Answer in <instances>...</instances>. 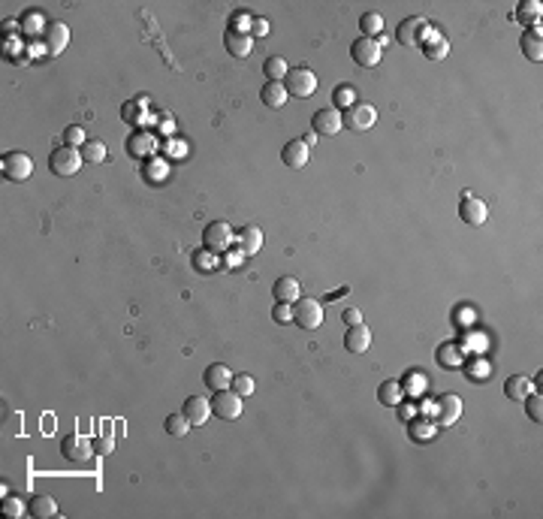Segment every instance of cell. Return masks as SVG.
<instances>
[{
  "mask_svg": "<svg viewBox=\"0 0 543 519\" xmlns=\"http://www.w3.org/2000/svg\"><path fill=\"white\" fill-rule=\"evenodd\" d=\"M293 323L299 326V330H320V323H323V305L317 302V299L311 296H299L296 299V308H293Z\"/></svg>",
  "mask_w": 543,
  "mask_h": 519,
  "instance_id": "cell-1",
  "label": "cell"
},
{
  "mask_svg": "<svg viewBox=\"0 0 543 519\" xmlns=\"http://www.w3.org/2000/svg\"><path fill=\"white\" fill-rule=\"evenodd\" d=\"M81 151L79 148H70V145H61V148H54L52 151V157H49V169L54 172V176H61V178H70V176H76L79 166H81Z\"/></svg>",
  "mask_w": 543,
  "mask_h": 519,
  "instance_id": "cell-2",
  "label": "cell"
},
{
  "mask_svg": "<svg viewBox=\"0 0 543 519\" xmlns=\"http://www.w3.org/2000/svg\"><path fill=\"white\" fill-rule=\"evenodd\" d=\"M284 91H287V97H311L314 91H317V76L308 67H293V70H287V76H284Z\"/></svg>",
  "mask_w": 543,
  "mask_h": 519,
  "instance_id": "cell-3",
  "label": "cell"
},
{
  "mask_svg": "<svg viewBox=\"0 0 543 519\" xmlns=\"http://www.w3.org/2000/svg\"><path fill=\"white\" fill-rule=\"evenodd\" d=\"M375 121H377V112H375V106H368V103H350L341 112V124L347 127V130H356V133L368 130Z\"/></svg>",
  "mask_w": 543,
  "mask_h": 519,
  "instance_id": "cell-4",
  "label": "cell"
},
{
  "mask_svg": "<svg viewBox=\"0 0 543 519\" xmlns=\"http://www.w3.org/2000/svg\"><path fill=\"white\" fill-rule=\"evenodd\" d=\"M212 414L221 417V420H239L242 417V396L233 393L230 387L217 389L214 398H212Z\"/></svg>",
  "mask_w": 543,
  "mask_h": 519,
  "instance_id": "cell-5",
  "label": "cell"
},
{
  "mask_svg": "<svg viewBox=\"0 0 543 519\" xmlns=\"http://www.w3.org/2000/svg\"><path fill=\"white\" fill-rule=\"evenodd\" d=\"M233 226L226 224V221H212V224H205V230H203V242H205V248L208 251H214V254H223L226 248L233 245Z\"/></svg>",
  "mask_w": 543,
  "mask_h": 519,
  "instance_id": "cell-6",
  "label": "cell"
},
{
  "mask_svg": "<svg viewBox=\"0 0 543 519\" xmlns=\"http://www.w3.org/2000/svg\"><path fill=\"white\" fill-rule=\"evenodd\" d=\"M0 163H3V178L9 181H27L33 176V160L24 151H9Z\"/></svg>",
  "mask_w": 543,
  "mask_h": 519,
  "instance_id": "cell-7",
  "label": "cell"
},
{
  "mask_svg": "<svg viewBox=\"0 0 543 519\" xmlns=\"http://www.w3.org/2000/svg\"><path fill=\"white\" fill-rule=\"evenodd\" d=\"M350 58H353V63L356 67H377L380 63V45H377V40H368V36H359L356 42L350 45Z\"/></svg>",
  "mask_w": 543,
  "mask_h": 519,
  "instance_id": "cell-8",
  "label": "cell"
},
{
  "mask_svg": "<svg viewBox=\"0 0 543 519\" xmlns=\"http://www.w3.org/2000/svg\"><path fill=\"white\" fill-rule=\"evenodd\" d=\"M459 217L465 224H471V226H480V224H486L489 208H486L483 199H477V196H471V194H462V199H459Z\"/></svg>",
  "mask_w": 543,
  "mask_h": 519,
  "instance_id": "cell-9",
  "label": "cell"
},
{
  "mask_svg": "<svg viewBox=\"0 0 543 519\" xmlns=\"http://www.w3.org/2000/svg\"><path fill=\"white\" fill-rule=\"evenodd\" d=\"M341 112H335V109H317L311 115V130L317 136H338L341 133Z\"/></svg>",
  "mask_w": 543,
  "mask_h": 519,
  "instance_id": "cell-10",
  "label": "cell"
},
{
  "mask_svg": "<svg viewBox=\"0 0 543 519\" xmlns=\"http://www.w3.org/2000/svg\"><path fill=\"white\" fill-rule=\"evenodd\" d=\"M67 40H70V31L67 24L61 22H49L42 27V42H45V54H61L67 49Z\"/></svg>",
  "mask_w": 543,
  "mask_h": 519,
  "instance_id": "cell-11",
  "label": "cell"
},
{
  "mask_svg": "<svg viewBox=\"0 0 543 519\" xmlns=\"http://www.w3.org/2000/svg\"><path fill=\"white\" fill-rule=\"evenodd\" d=\"M61 453L67 462H85L90 456V441L81 438V435H67L61 441Z\"/></svg>",
  "mask_w": 543,
  "mask_h": 519,
  "instance_id": "cell-12",
  "label": "cell"
},
{
  "mask_svg": "<svg viewBox=\"0 0 543 519\" xmlns=\"http://www.w3.org/2000/svg\"><path fill=\"white\" fill-rule=\"evenodd\" d=\"M344 348H347L350 353H365L371 348V330L365 323H356V326H350L347 332H344Z\"/></svg>",
  "mask_w": 543,
  "mask_h": 519,
  "instance_id": "cell-13",
  "label": "cell"
},
{
  "mask_svg": "<svg viewBox=\"0 0 543 519\" xmlns=\"http://www.w3.org/2000/svg\"><path fill=\"white\" fill-rule=\"evenodd\" d=\"M281 163L290 169H302L308 163V145L302 139H290L284 148H281Z\"/></svg>",
  "mask_w": 543,
  "mask_h": 519,
  "instance_id": "cell-14",
  "label": "cell"
},
{
  "mask_svg": "<svg viewBox=\"0 0 543 519\" xmlns=\"http://www.w3.org/2000/svg\"><path fill=\"white\" fill-rule=\"evenodd\" d=\"M181 414L187 417L190 426H203L208 420V414H212V402H205L203 396H190L184 408H181Z\"/></svg>",
  "mask_w": 543,
  "mask_h": 519,
  "instance_id": "cell-15",
  "label": "cell"
},
{
  "mask_svg": "<svg viewBox=\"0 0 543 519\" xmlns=\"http://www.w3.org/2000/svg\"><path fill=\"white\" fill-rule=\"evenodd\" d=\"M395 40L402 45H420L423 42V22L416 15L404 18V22H398L395 27Z\"/></svg>",
  "mask_w": 543,
  "mask_h": 519,
  "instance_id": "cell-16",
  "label": "cell"
},
{
  "mask_svg": "<svg viewBox=\"0 0 543 519\" xmlns=\"http://www.w3.org/2000/svg\"><path fill=\"white\" fill-rule=\"evenodd\" d=\"M223 42H226V52H230L233 58H248L251 49H253L251 33H244V31H230V27H226V33H223Z\"/></svg>",
  "mask_w": 543,
  "mask_h": 519,
  "instance_id": "cell-17",
  "label": "cell"
},
{
  "mask_svg": "<svg viewBox=\"0 0 543 519\" xmlns=\"http://www.w3.org/2000/svg\"><path fill=\"white\" fill-rule=\"evenodd\" d=\"M519 45H522V54L528 58L531 63H540L543 61V42H540V24L537 27H528V31L522 33V40H519Z\"/></svg>",
  "mask_w": 543,
  "mask_h": 519,
  "instance_id": "cell-18",
  "label": "cell"
},
{
  "mask_svg": "<svg viewBox=\"0 0 543 519\" xmlns=\"http://www.w3.org/2000/svg\"><path fill=\"white\" fill-rule=\"evenodd\" d=\"M540 15H543V3H540V0H522L510 18H513V22H519V24L537 27L540 24Z\"/></svg>",
  "mask_w": 543,
  "mask_h": 519,
  "instance_id": "cell-19",
  "label": "cell"
},
{
  "mask_svg": "<svg viewBox=\"0 0 543 519\" xmlns=\"http://www.w3.org/2000/svg\"><path fill=\"white\" fill-rule=\"evenodd\" d=\"M459 414H462V398L459 396L447 393V396L438 398V423L441 426H452L459 420Z\"/></svg>",
  "mask_w": 543,
  "mask_h": 519,
  "instance_id": "cell-20",
  "label": "cell"
},
{
  "mask_svg": "<svg viewBox=\"0 0 543 519\" xmlns=\"http://www.w3.org/2000/svg\"><path fill=\"white\" fill-rule=\"evenodd\" d=\"M235 242H239L242 254H248V257H253V254H257V251L262 248V233H260V226H253V224L242 226L239 235H235Z\"/></svg>",
  "mask_w": 543,
  "mask_h": 519,
  "instance_id": "cell-21",
  "label": "cell"
},
{
  "mask_svg": "<svg viewBox=\"0 0 543 519\" xmlns=\"http://www.w3.org/2000/svg\"><path fill=\"white\" fill-rule=\"evenodd\" d=\"M203 380H205V387L208 389H226L233 384V375H230V369L223 366V362H212V366L205 369V375H203Z\"/></svg>",
  "mask_w": 543,
  "mask_h": 519,
  "instance_id": "cell-22",
  "label": "cell"
},
{
  "mask_svg": "<svg viewBox=\"0 0 543 519\" xmlns=\"http://www.w3.org/2000/svg\"><path fill=\"white\" fill-rule=\"evenodd\" d=\"M299 290H302V284L293 278V275H284V278H278L275 281V287H272V293H275L278 302H296L299 299Z\"/></svg>",
  "mask_w": 543,
  "mask_h": 519,
  "instance_id": "cell-23",
  "label": "cell"
},
{
  "mask_svg": "<svg viewBox=\"0 0 543 519\" xmlns=\"http://www.w3.org/2000/svg\"><path fill=\"white\" fill-rule=\"evenodd\" d=\"M528 393H531V380L525 375H510L504 380V396L513 398V402H525Z\"/></svg>",
  "mask_w": 543,
  "mask_h": 519,
  "instance_id": "cell-24",
  "label": "cell"
},
{
  "mask_svg": "<svg viewBox=\"0 0 543 519\" xmlns=\"http://www.w3.org/2000/svg\"><path fill=\"white\" fill-rule=\"evenodd\" d=\"M260 100L266 103L269 109H281L287 103V91H284V82H266L260 91Z\"/></svg>",
  "mask_w": 543,
  "mask_h": 519,
  "instance_id": "cell-25",
  "label": "cell"
},
{
  "mask_svg": "<svg viewBox=\"0 0 543 519\" xmlns=\"http://www.w3.org/2000/svg\"><path fill=\"white\" fill-rule=\"evenodd\" d=\"M420 49H423V54L429 61H443L450 54V42H447V36H429V40H423L420 42Z\"/></svg>",
  "mask_w": 543,
  "mask_h": 519,
  "instance_id": "cell-26",
  "label": "cell"
},
{
  "mask_svg": "<svg viewBox=\"0 0 543 519\" xmlns=\"http://www.w3.org/2000/svg\"><path fill=\"white\" fill-rule=\"evenodd\" d=\"M377 402L384 408H398V402H402V384L398 380H384L377 387Z\"/></svg>",
  "mask_w": 543,
  "mask_h": 519,
  "instance_id": "cell-27",
  "label": "cell"
},
{
  "mask_svg": "<svg viewBox=\"0 0 543 519\" xmlns=\"http://www.w3.org/2000/svg\"><path fill=\"white\" fill-rule=\"evenodd\" d=\"M58 513V502H54L52 495H36L33 502H31V516H36V519H49V516H54Z\"/></svg>",
  "mask_w": 543,
  "mask_h": 519,
  "instance_id": "cell-28",
  "label": "cell"
},
{
  "mask_svg": "<svg viewBox=\"0 0 543 519\" xmlns=\"http://www.w3.org/2000/svg\"><path fill=\"white\" fill-rule=\"evenodd\" d=\"M287 70H290V67H287V61L281 58V54H272V58L262 61V72H266L269 82H281V79L287 76Z\"/></svg>",
  "mask_w": 543,
  "mask_h": 519,
  "instance_id": "cell-29",
  "label": "cell"
},
{
  "mask_svg": "<svg viewBox=\"0 0 543 519\" xmlns=\"http://www.w3.org/2000/svg\"><path fill=\"white\" fill-rule=\"evenodd\" d=\"M79 151H81V160H85V163H103L106 160V145H103V139H88Z\"/></svg>",
  "mask_w": 543,
  "mask_h": 519,
  "instance_id": "cell-30",
  "label": "cell"
},
{
  "mask_svg": "<svg viewBox=\"0 0 543 519\" xmlns=\"http://www.w3.org/2000/svg\"><path fill=\"white\" fill-rule=\"evenodd\" d=\"M163 429H166V435H172V438H184V435L190 432V423H187L184 414H169L166 423H163Z\"/></svg>",
  "mask_w": 543,
  "mask_h": 519,
  "instance_id": "cell-31",
  "label": "cell"
},
{
  "mask_svg": "<svg viewBox=\"0 0 543 519\" xmlns=\"http://www.w3.org/2000/svg\"><path fill=\"white\" fill-rule=\"evenodd\" d=\"M359 27H362V36L375 40V36L380 33V27H384V22H380V15H377V13H365V15L359 18Z\"/></svg>",
  "mask_w": 543,
  "mask_h": 519,
  "instance_id": "cell-32",
  "label": "cell"
},
{
  "mask_svg": "<svg viewBox=\"0 0 543 519\" xmlns=\"http://www.w3.org/2000/svg\"><path fill=\"white\" fill-rule=\"evenodd\" d=\"M230 389H233V393H239L242 398H248L253 393V378L251 375H233Z\"/></svg>",
  "mask_w": 543,
  "mask_h": 519,
  "instance_id": "cell-33",
  "label": "cell"
},
{
  "mask_svg": "<svg viewBox=\"0 0 543 519\" xmlns=\"http://www.w3.org/2000/svg\"><path fill=\"white\" fill-rule=\"evenodd\" d=\"M63 142H67L70 148H81V145L88 142V139H85V130H81L79 124H70L67 130H63Z\"/></svg>",
  "mask_w": 543,
  "mask_h": 519,
  "instance_id": "cell-34",
  "label": "cell"
},
{
  "mask_svg": "<svg viewBox=\"0 0 543 519\" xmlns=\"http://www.w3.org/2000/svg\"><path fill=\"white\" fill-rule=\"evenodd\" d=\"M456 344H443V348H438V362H443V366H450V369H456L462 366V359L456 357Z\"/></svg>",
  "mask_w": 543,
  "mask_h": 519,
  "instance_id": "cell-35",
  "label": "cell"
},
{
  "mask_svg": "<svg viewBox=\"0 0 543 519\" xmlns=\"http://www.w3.org/2000/svg\"><path fill=\"white\" fill-rule=\"evenodd\" d=\"M27 513V507H24V502H22V498H6V502H3V516H9V519H22Z\"/></svg>",
  "mask_w": 543,
  "mask_h": 519,
  "instance_id": "cell-36",
  "label": "cell"
},
{
  "mask_svg": "<svg viewBox=\"0 0 543 519\" xmlns=\"http://www.w3.org/2000/svg\"><path fill=\"white\" fill-rule=\"evenodd\" d=\"M525 411H528V417H531V420L534 423H540L543 420V408H540V393L537 396H525Z\"/></svg>",
  "mask_w": 543,
  "mask_h": 519,
  "instance_id": "cell-37",
  "label": "cell"
},
{
  "mask_svg": "<svg viewBox=\"0 0 543 519\" xmlns=\"http://www.w3.org/2000/svg\"><path fill=\"white\" fill-rule=\"evenodd\" d=\"M251 22H253V15H248V13H233V18H230V31H244L248 33V27H251Z\"/></svg>",
  "mask_w": 543,
  "mask_h": 519,
  "instance_id": "cell-38",
  "label": "cell"
},
{
  "mask_svg": "<svg viewBox=\"0 0 543 519\" xmlns=\"http://www.w3.org/2000/svg\"><path fill=\"white\" fill-rule=\"evenodd\" d=\"M332 100H335V106L350 103V100H353V88L350 85H338V88H335V94H332Z\"/></svg>",
  "mask_w": 543,
  "mask_h": 519,
  "instance_id": "cell-39",
  "label": "cell"
},
{
  "mask_svg": "<svg viewBox=\"0 0 543 519\" xmlns=\"http://www.w3.org/2000/svg\"><path fill=\"white\" fill-rule=\"evenodd\" d=\"M404 380H407L404 389H411V393H416V389L425 387V375H423V371H411V375H407Z\"/></svg>",
  "mask_w": 543,
  "mask_h": 519,
  "instance_id": "cell-40",
  "label": "cell"
},
{
  "mask_svg": "<svg viewBox=\"0 0 543 519\" xmlns=\"http://www.w3.org/2000/svg\"><path fill=\"white\" fill-rule=\"evenodd\" d=\"M275 320L278 323H290V320H293V311L287 308V302H278L275 305Z\"/></svg>",
  "mask_w": 543,
  "mask_h": 519,
  "instance_id": "cell-41",
  "label": "cell"
},
{
  "mask_svg": "<svg viewBox=\"0 0 543 519\" xmlns=\"http://www.w3.org/2000/svg\"><path fill=\"white\" fill-rule=\"evenodd\" d=\"M251 33L253 36H266L269 33V22H266V18H253V22H251Z\"/></svg>",
  "mask_w": 543,
  "mask_h": 519,
  "instance_id": "cell-42",
  "label": "cell"
},
{
  "mask_svg": "<svg viewBox=\"0 0 543 519\" xmlns=\"http://www.w3.org/2000/svg\"><path fill=\"white\" fill-rule=\"evenodd\" d=\"M341 317H344V323H347V326L362 323V311H359V308H347V311H344Z\"/></svg>",
  "mask_w": 543,
  "mask_h": 519,
  "instance_id": "cell-43",
  "label": "cell"
},
{
  "mask_svg": "<svg viewBox=\"0 0 543 519\" xmlns=\"http://www.w3.org/2000/svg\"><path fill=\"white\" fill-rule=\"evenodd\" d=\"M145 139H148V136H145V133H136V136H133V142H130V151L136 154V157H139V154H142V145H145Z\"/></svg>",
  "mask_w": 543,
  "mask_h": 519,
  "instance_id": "cell-44",
  "label": "cell"
},
{
  "mask_svg": "<svg viewBox=\"0 0 543 519\" xmlns=\"http://www.w3.org/2000/svg\"><path fill=\"white\" fill-rule=\"evenodd\" d=\"M94 447H97V453H103V456H106V453H112V438H109V435H106V438H97Z\"/></svg>",
  "mask_w": 543,
  "mask_h": 519,
  "instance_id": "cell-45",
  "label": "cell"
},
{
  "mask_svg": "<svg viewBox=\"0 0 543 519\" xmlns=\"http://www.w3.org/2000/svg\"><path fill=\"white\" fill-rule=\"evenodd\" d=\"M302 142H305V145H314V142H317V133H314V130H311V133H305V136H302Z\"/></svg>",
  "mask_w": 543,
  "mask_h": 519,
  "instance_id": "cell-46",
  "label": "cell"
}]
</instances>
